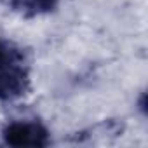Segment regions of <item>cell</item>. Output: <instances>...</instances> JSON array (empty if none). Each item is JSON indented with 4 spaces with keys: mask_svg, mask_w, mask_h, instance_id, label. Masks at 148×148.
I'll return each mask as SVG.
<instances>
[{
    "mask_svg": "<svg viewBox=\"0 0 148 148\" xmlns=\"http://www.w3.org/2000/svg\"><path fill=\"white\" fill-rule=\"evenodd\" d=\"M32 91V68L23 49L0 35V101L12 103Z\"/></svg>",
    "mask_w": 148,
    "mask_h": 148,
    "instance_id": "cell-1",
    "label": "cell"
},
{
    "mask_svg": "<svg viewBox=\"0 0 148 148\" xmlns=\"http://www.w3.org/2000/svg\"><path fill=\"white\" fill-rule=\"evenodd\" d=\"M2 141L4 145L14 148H23V146L42 148L51 145V131L40 120H28V119L12 120L4 125Z\"/></svg>",
    "mask_w": 148,
    "mask_h": 148,
    "instance_id": "cell-2",
    "label": "cell"
},
{
    "mask_svg": "<svg viewBox=\"0 0 148 148\" xmlns=\"http://www.w3.org/2000/svg\"><path fill=\"white\" fill-rule=\"evenodd\" d=\"M7 7L25 19H35L52 14L59 7V0H5Z\"/></svg>",
    "mask_w": 148,
    "mask_h": 148,
    "instance_id": "cell-3",
    "label": "cell"
}]
</instances>
